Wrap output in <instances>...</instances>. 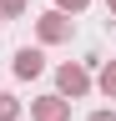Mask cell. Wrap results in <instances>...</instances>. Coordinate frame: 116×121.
Returning <instances> with one entry per match:
<instances>
[{
  "mask_svg": "<svg viewBox=\"0 0 116 121\" xmlns=\"http://www.w3.org/2000/svg\"><path fill=\"white\" fill-rule=\"evenodd\" d=\"M61 5H66V10H81V5H86V0H61Z\"/></svg>",
  "mask_w": 116,
  "mask_h": 121,
  "instance_id": "9c48e42d",
  "label": "cell"
},
{
  "mask_svg": "<svg viewBox=\"0 0 116 121\" xmlns=\"http://www.w3.org/2000/svg\"><path fill=\"white\" fill-rule=\"evenodd\" d=\"M91 121H116V111H96V116H91Z\"/></svg>",
  "mask_w": 116,
  "mask_h": 121,
  "instance_id": "ba28073f",
  "label": "cell"
},
{
  "mask_svg": "<svg viewBox=\"0 0 116 121\" xmlns=\"http://www.w3.org/2000/svg\"><path fill=\"white\" fill-rule=\"evenodd\" d=\"M15 111H20L15 96H5V91H0V121H15Z\"/></svg>",
  "mask_w": 116,
  "mask_h": 121,
  "instance_id": "5b68a950",
  "label": "cell"
},
{
  "mask_svg": "<svg viewBox=\"0 0 116 121\" xmlns=\"http://www.w3.org/2000/svg\"><path fill=\"white\" fill-rule=\"evenodd\" d=\"M30 111H35V121H66V116H71V101H61V96H40Z\"/></svg>",
  "mask_w": 116,
  "mask_h": 121,
  "instance_id": "6da1fadb",
  "label": "cell"
},
{
  "mask_svg": "<svg viewBox=\"0 0 116 121\" xmlns=\"http://www.w3.org/2000/svg\"><path fill=\"white\" fill-rule=\"evenodd\" d=\"M66 35H71V20L61 10H46V15H40V40H66Z\"/></svg>",
  "mask_w": 116,
  "mask_h": 121,
  "instance_id": "7a4b0ae2",
  "label": "cell"
},
{
  "mask_svg": "<svg viewBox=\"0 0 116 121\" xmlns=\"http://www.w3.org/2000/svg\"><path fill=\"white\" fill-rule=\"evenodd\" d=\"M40 66H46V60H40V51H15V76H25V81H30V76H40Z\"/></svg>",
  "mask_w": 116,
  "mask_h": 121,
  "instance_id": "277c9868",
  "label": "cell"
},
{
  "mask_svg": "<svg viewBox=\"0 0 116 121\" xmlns=\"http://www.w3.org/2000/svg\"><path fill=\"white\" fill-rule=\"evenodd\" d=\"M101 91H106V96H116V60L101 71Z\"/></svg>",
  "mask_w": 116,
  "mask_h": 121,
  "instance_id": "8992f818",
  "label": "cell"
},
{
  "mask_svg": "<svg viewBox=\"0 0 116 121\" xmlns=\"http://www.w3.org/2000/svg\"><path fill=\"white\" fill-rule=\"evenodd\" d=\"M106 10H111V15H116V0H106Z\"/></svg>",
  "mask_w": 116,
  "mask_h": 121,
  "instance_id": "30bf717a",
  "label": "cell"
},
{
  "mask_svg": "<svg viewBox=\"0 0 116 121\" xmlns=\"http://www.w3.org/2000/svg\"><path fill=\"white\" fill-rule=\"evenodd\" d=\"M86 86H91V76L81 66H61V91L66 96H86Z\"/></svg>",
  "mask_w": 116,
  "mask_h": 121,
  "instance_id": "3957f363",
  "label": "cell"
},
{
  "mask_svg": "<svg viewBox=\"0 0 116 121\" xmlns=\"http://www.w3.org/2000/svg\"><path fill=\"white\" fill-rule=\"evenodd\" d=\"M20 5H25V0H0V10H10V15H15Z\"/></svg>",
  "mask_w": 116,
  "mask_h": 121,
  "instance_id": "52a82bcc",
  "label": "cell"
}]
</instances>
